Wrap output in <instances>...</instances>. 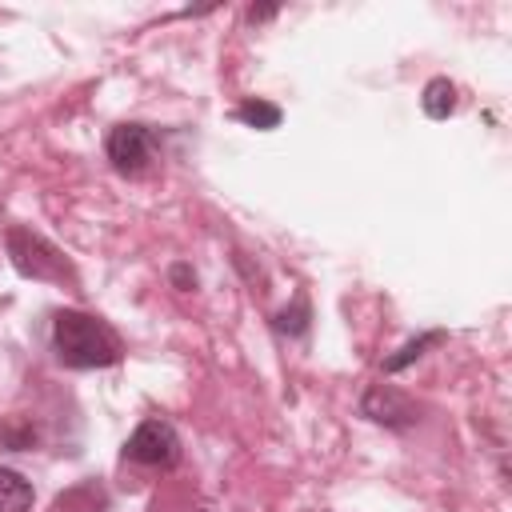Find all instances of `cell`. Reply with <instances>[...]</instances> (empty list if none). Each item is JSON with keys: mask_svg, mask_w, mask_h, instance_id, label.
<instances>
[{"mask_svg": "<svg viewBox=\"0 0 512 512\" xmlns=\"http://www.w3.org/2000/svg\"><path fill=\"white\" fill-rule=\"evenodd\" d=\"M360 412L372 420V424H384V428H412L420 420V408L392 384H372L360 400Z\"/></svg>", "mask_w": 512, "mask_h": 512, "instance_id": "5", "label": "cell"}, {"mask_svg": "<svg viewBox=\"0 0 512 512\" xmlns=\"http://www.w3.org/2000/svg\"><path fill=\"white\" fill-rule=\"evenodd\" d=\"M424 112L432 116V120H448L452 112H456V84L448 80V76H436V80H428L424 84Z\"/></svg>", "mask_w": 512, "mask_h": 512, "instance_id": "7", "label": "cell"}, {"mask_svg": "<svg viewBox=\"0 0 512 512\" xmlns=\"http://www.w3.org/2000/svg\"><path fill=\"white\" fill-rule=\"evenodd\" d=\"M104 152H108V160H112L116 172L136 176V172L148 168V160H152V152H156V132H152L148 124H116V128L108 132Z\"/></svg>", "mask_w": 512, "mask_h": 512, "instance_id": "4", "label": "cell"}, {"mask_svg": "<svg viewBox=\"0 0 512 512\" xmlns=\"http://www.w3.org/2000/svg\"><path fill=\"white\" fill-rule=\"evenodd\" d=\"M276 328L288 332V336H300V332L308 328V300L296 296V308H292V312H280V316H276Z\"/></svg>", "mask_w": 512, "mask_h": 512, "instance_id": "10", "label": "cell"}, {"mask_svg": "<svg viewBox=\"0 0 512 512\" xmlns=\"http://www.w3.org/2000/svg\"><path fill=\"white\" fill-rule=\"evenodd\" d=\"M172 280H176L180 288H192V284H196V272H192L188 264H176V268H172Z\"/></svg>", "mask_w": 512, "mask_h": 512, "instance_id": "11", "label": "cell"}, {"mask_svg": "<svg viewBox=\"0 0 512 512\" xmlns=\"http://www.w3.org/2000/svg\"><path fill=\"white\" fill-rule=\"evenodd\" d=\"M4 244H8V256H12V264H16L20 276L52 280V284H64V280L76 284V272H72L68 256L52 240H44L40 232H32V228H8Z\"/></svg>", "mask_w": 512, "mask_h": 512, "instance_id": "2", "label": "cell"}, {"mask_svg": "<svg viewBox=\"0 0 512 512\" xmlns=\"http://www.w3.org/2000/svg\"><path fill=\"white\" fill-rule=\"evenodd\" d=\"M444 340H448L444 332H424V336L408 340V344H404L396 356H388V360H384V372H400V368H408L412 360H420L428 348H436V344H444Z\"/></svg>", "mask_w": 512, "mask_h": 512, "instance_id": "9", "label": "cell"}, {"mask_svg": "<svg viewBox=\"0 0 512 512\" xmlns=\"http://www.w3.org/2000/svg\"><path fill=\"white\" fill-rule=\"evenodd\" d=\"M124 456L136 460V464H144V468H172L180 460V436H176V428L168 420L152 416V420H144L128 436Z\"/></svg>", "mask_w": 512, "mask_h": 512, "instance_id": "3", "label": "cell"}, {"mask_svg": "<svg viewBox=\"0 0 512 512\" xmlns=\"http://www.w3.org/2000/svg\"><path fill=\"white\" fill-rule=\"evenodd\" d=\"M32 500H36L32 484H28L20 472L0 468V512H28Z\"/></svg>", "mask_w": 512, "mask_h": 512, "instance_id": "6", "label": "cell"}, {"mask_svg": "<svg viewBox=\"0 0 512 512\" xmlns=\"http://www.w3.org/2000/svg\"><path fill=\"white\" fill-rule=\"evenodd\" d=\"M232 116H236L240 124H248V128H260V132H268V128L280 124V108L268 104V100H244V104H236Z\"/></svg>", "mask_w": 512, "mask_h": 512, "instance_id": "8", "label": "cell"}, {"mask_svg": "<svg viewBox=\"0 0 512 512\" xmlns=\"http://www.w3.org/2000/svg\"><path fill=\"white\" fill-rule=\"evenodd\" d=\"M52 348L68 368H108L124 356L120 336L92 312L64 308L52 316Z\"/></svg>", "mask_w": 512, "mask_h": 512, "instance_id": "1", "label": "cell"}]
</instances>
